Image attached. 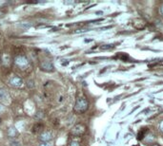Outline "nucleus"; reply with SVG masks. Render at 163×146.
Listing matches in <instances>:
<instances>
[{
    "label": "nucleus",
    "instance_id": "1",
    "mask_svg": "<svg viewBox=\"0 0 163 146\" xmlns=\"http://www.w3.org/2000/svg\"><path fill=\"white\" fill-rule=\"evenodd\" d=\"M89 107V103L88 101L84 98V97H79L77 98L76 102H75V105L74 107V111L77 114H81L84 113Z\"/></svg>",
    "mask_w": 163,
    "mask_h": 146
},
{
    "label": "nucleus",
    "instance_id": "2",
    "mask_svg": "<svg viewBox=\"0 0 163 146\" xmlns=\"http://www.w3.org/2000/svg\"><path fill=\"white\" fill-rule=\"evenodd\" d=\"M86 132V126L82 124V123H77L75 124L74 127L72 128L71 130V134L74 137L78 138V137H81L84 135V133Z\"/></svg>",
    "mask_w": 163,
    "mask_h": 146
},
{
    "label": "nucleus",
    "instance_id": "3",
    "mask_svg": "<svg viewBox=\"0 0 163 146\" xmlns=\"http://www.w3.org/2000/svg\"><path fill=\"white\" fill-rule=\"evenodd\" d=\"M14 62L16 66H18V68H20L22 69L27 68L29 65V60L25 55H16Z\"/></svg>",
    "mask_w": 163,
    "mask_h": 146
},
{
    "label": "nucleus",
    "instance_id": "4",
    "mask_svg": "<svg viewBox=\"0 0 163 146\" xmlns=\"http://www.w3.org/2000/svg\"><path fill=\"white\" fill-rule=\"evenodd\" d=\"M40 68H41L42 70L47 71V72H51L54 68L53 65L52 64V62H50V61H43V62H41Z\"/></svg>",
    "mask_w": 163,
    "mask_h": 146
},
{
    "label": "nucleus",
    "instance_id": "5",
    "mask_svg": "<svg viewBox=\"0 0 163 146\" xmlns=\"http://www.w3.org/2000/svg\"><path fill=\"white\" fill-rule=\"evenodd\" d=\"M10 84H11V86H13L14 87H20L23 84V80L18 76H14L11 78Z\"/></svg>",
    "mask_w": 163,
    "mask_h": 146
},
{
    "label": "nucleus",
    "instance_id": "6",
    "mask_svg": "<svg viewBox=\"0 0 163 146\" xmlns=\"http://www.w3.org/2000/svg\"><path fill=\"white\" fill-rule=\"evenodd\" d=\"M52 138H53V133L51 131H45V132H43L40 135L39 139H40L41 141L47 143L49 141H51Z\"/></svg>",
    "mask_w": 163,
    "mask_h": 146
},
{
    "label": "nucleus",
    "instance_id": "7",
    "mask_svg": "<svg viewBox=\"0 0 163 146\" xmlns=\"http://www.w3.org/2000/svg\"><path fill=\"white\" fill-rule=\"evenodd\" d=\"M9 99H10V96H9L8 91L5 88H0V101L2 102L7 103L9 102Z\"/></svg>",
    "mask_w": 163,
    "mask_h": 146
},
{
    "label": "nucleus",
    "instance_id": "8",
    "mask_svg": "<svg viewBox=\"0 0 163 146\" xmlns=\"http://www.w3.org/2000/svg\"><path fill=\"white\" fill-rule=\"evenodd\" d=\"M148 133V128H143L139 131V133H138V135H137V138L139 139H143L145 138V136H146V134Z\"/></svg>",
    "mask_w": 163,
    "mask_h": 146
},
{
    "label": "nucleus",
    "instance_id": "9",
    "mask_svg": "<svg viewBox=\"0 0 163 146\" xmlns=\"http://www.w3.org/2000/svg\"><path fill=\"white\" fill-rule=\"evenodd\" d=\"M42 129H43V124L36 123V124H34V127H33V132H34V133H39L40 131H42Z\"/></svg>",
    "mask_w": 163,
    "mask_h": 146
},
{
    "label": "nucleus",
    "instance_id": "10",
    "mask_svg": "<svg viewBox=\"0 0 163 146\" xmlns=\"http://www.w3.org/2000/svg\"><path fill=\"white\" fill-rule=\"evenodd\" d=\"M15 135H16V129L14 127H10L8 129V136L11 138H14V137H15Z\"/></svg>",
    "mask_w": 163,
    "mask_h": 146
},
{
    "label": "nucleus",
    "instance_id": "11",
    "mask_svg": "<svg viewBox=\"0 0 163 146\" xmlns=\"http://www.w3.org/2000/svg\"><path fill=\"white\" fill-rule=\"evenodd\" d=\"M68 146H80V142L77 139H72V141L69 142Z\"/></svg>",
    "mask_w": 163,
    "mask_h": 146
},
{
    "label": "nucleus",
    "instance_id": "12",
    "mask_svg": "<svg viewBox=\"0 0 163 146\" xmlns=\"http://www.w3.org/2000/svg\"><path fill=\"white\" fill-rule=\"evenodd\" d=\"M113 47L111 45H104L101 47V50H109V48H112Z\"/></svg>",
    "mask_w": 163,
    "mask_h": 146
},
{
    "label": "nucleus",
    "instance_id": "13",
    "mask_svg": "<svg viewBox=\"0 0 163 146\" xmlns=\"http://www.w3.org/2000/svg\"><path fill=\"white\" fill-rule=\"evenodd\" d=\"M11 146H21L20 143L18 141H11Z\"/></svg>",
    "mask_w": 163,
    "mask_h": 146
},
{
    "label": "nucleus",
    "instance_id": "14",
    "mask_svg": "<svg viewBox=\"0 0 163 146\" xmlns=\"http://www.w3.org/2000/svg\"><path fill=\"white\" fill-rule=\"evenodd\" d=\"M39 146H51L49 143H43V144H40Z\"/></svg>",
    "mask_w": 163,
    "mask_h": 146
},
{
    "label": "nucleus",
    "instance_id": "15",
    "mask_svg": "<svg viewBox=\"0 0 163 146\" xmlns=\"http://www.w3.org/2000/svg\"><path fill=\"white\" fill-rule=\"evenodd\" d=\"M160 14L163 15V5H162L161 7H160Z\"/></svg>",
    "mask_w": 163,
    "mask_h": 146
},
{
    "label": "nucleus",
    "instance_id": "16",
    "mask_svg": "<svg viewBox=\"0 0 163 146\" xmlns=\"http://www.w3.org/2000/svg\"><path fill=\"white\" fill-rule=\"evenodd\" d=\"M2 110H3V105L0 103V111H2Z\"/></svg>",
    "mask_w": 163,
    "mask_h": 146
},
{
    "label": "nucleus",
    "instance_id": "17",
    "mask_svg": "<svg viewBox=\"0 0 163 146\" xmlns=\"http://www.w3.org/2000/svg\"><path fill=\"white\" fill-rule=\"evenodd\" d=\"M152 146H158V145H156V144H155V145H152Z\"/></svg>",
    "mask_w": 163,
    "mask_h": 146
},
{
    "label": "nucleus",
    "instance_id": "18",
    "mask_svg": "<svg viewBox=\"0 0 163 146\" xmlns=\"http://www.w3.org/2000/svg\"><path fill=\"white\" fill-rule=\"evenodd\" d=\"M0 121H1V120H0Z\"/></svg>",
    "mask_w": 163,
    "mask_h": 146
}]
</instances>
